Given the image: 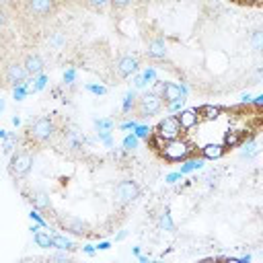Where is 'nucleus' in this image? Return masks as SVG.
I'll return each mask as SVG.
<instances>
[{
    "mask_svg": "<svg viewBox=\"0 0 263 263\" xmlns=\"http://www.w3.org/2000/svg\"><path fill=\"white\" fill-rule=\"evenodd\" d=\"M193 144L183 140V138H175V140H169L165 150L161 152V157L169 163H183L185 159H189L193 155Z\"/></svg>",
    "mask_w": 263,
    "mask_h": 263,
    "instance_id": "obj_1",
    "label": "nucleus"
},
{
    "mask_svg": "<svg viewBox=\"0 0 263 263\" xmlns=\"http://www.w3.org/2000/svg\"><path fill=\"white\" fill-rule=\"evenodd\" d=\"M56 132H58V127L52 117H39L29 125L27 134L33 142H50L56 136Z\"/></svg>",
    "mask_w": 263,
    "mask_h": 263,
    "instance_id": "obj_2",
    "label": "nucleus"
},
{
    "mask_svg": "<svg viewBox=\"0 0 263 263\" xmlns=\"http://www.w3.org/2000/svg\"><path fill=\"white\" fill-rule=\"evenodd\" d=\"M165 105V99L155 93V91H146L140 99H138V105H136V111H138V117H150V115H157Z\"/></svg>",
    "mask_w": 263,
    "mask_h": 263,
    "instance_id": "obj_3",
    "label": "nucleus"
},
{
    "mask_svg": "<svg viewBox=\"0 0 263 263\" xmlns=\"http://www.w3.org/2000/svg\"><path fill=\"white\" fill-rule=\"evenodd\" d=\"M33 169V155L27 150H21V152H15L13 159H11V165H9V173L13 175L15 179H23L29 175V171Z\"/></svg>",
    "mask_w": 263,
    "mask_h": 263,
    "instance_id": "obj_4",
    "label": "nucleus"
},
{
    "mask_svg": "<svg viewBox=\"0 0 263 263\" xmlns=\"http://www.w3.org/2000/svg\"><path fill=\"white\" fill-rule=\"evenodd\" d=\"M157 134H161L165 140H175V138H181L183 134V127L179 123V117L177 115H167L159 121V125L155 127Z\"/></svg>",
    "mask_w": 263,
    "mask_h": 263,
    "instance_id": "obj_5",
    "label": "nucleus"
},
{
    "mask_svg": "<svg viewBox=\"0 0 263 263\" xmlns=\"http://www.w3.org/2000/svg\"><path fill=\"white\" fill-rule=\"evenodd\" d=\"M29 72L25 68V64H19V62H13V64H7L5 66V86H11L15 89L17 84L29 80Z\"/></svg>",
    "mask_w": 263,
    "mask_h": 263,
    "instance_id": "obj_6",
    "label": "nucleus"
},
{
    "mask_svg": "<svg viewBox=\"0 0 263 263\" xmlns=\"http://www.w3.org/2000/svg\"><path fill=\"white\" fill-rule=\"evenodd\" d=\"M115 195H117V202L119 204H132V202H136L138 197H140V187L136 181H132V179H125V181H119L117 187H115Z\"/></svg>",
    "mask_w": 263,
    "mask_h": 263,
    "instance_id": "obj_7",
    "label": "nucleus"
},
{
    "mask_svg": "<svg viewBox=\"0 0 263 263\" xmlns=\"http://www.w3.org/2000/svg\"><path fill=\"white\" fill-rule=\"evenodd\" d=\"M113 70H115L117 78H127V76H132V74H138L140 62H138V58H134V56H121V58L115 62Z\"/></svg>",
    "mask_w": 263,
    "mask_h": 263,
    "instance_id": "obj_8",
    "label": "nucleus"
},
{
    "mask_svg": "<svg viewBox=\"0 0 263 263\" xmlns=\"http://www.w3.org/2000/svg\"><path fill=\"white\" fill-rule=\"evenodd\" d=\"M58 222H60L62 228H66V230L72 232V234H78V236H82V234L89 232V224H86L82 218H76V216H70V214L58 216Z\"/></svg>",
    "mask_w": 263,
    "mask_h": 263,
    "instance_id": "obj_9",
    "label": "nucleus"
},
{
    "mask_svg": "<svg viewBox=\"0 0 263 263\" xmlns=\"http://www.w3.org/2000/svg\"><path fill=\"white\" fill-rule=\"evenodd\" d=\"M25 9L29 15L46 17L56 9V0H25Z\"/></svg>",
    "mask_w": 263,
    "mask_h": 263,
    "instance_id": "obj_10",
    "label": "nucleus"
},
{
    "mask_svg": "<svg viewBox=\"0 0 263 263\" xmlns=\"http://www.w3.org/2000/svg\"><path fill=\"white\" fill-rule=\"evenodd\" d=\"M177 117H179V123H181V127L185 132L193 129L195 125H200V121H202L200 109H181V111L177 113Z\"/></svg>",
    "mask_w": 263,
    "mask_h": 263,
    "instance_id": "obj_11",
    "label": "nucleus"
},
{
    "mask_svg": "<svg viewBox=\"0 0 263 263\" xmlns=\"http://www.w3.org/2000/svg\"><path fill=\"white\" fill-rule=\"evenodd\" d=\"M29 202L33 204V208H37V210H41V212H54L50 195H48L46 191H41V189H33V191L29 193Z\"/></svg>",
    "mask_w": 263,
    "mask_h": 263,
    "instance_id": "obj_12",
    "label": "nucleus"
},
{
    "mask_svg": "<svg viewBox=\"0 0 263 263\" xmlns=\"http://www.w3.org/2000/svg\"><path fill=\"white\" fill-rule=\"evenodd\" d=\"M148 58L152 60H165L167 58V43L163 37H155L148 41V50H146Z\"/></svg>",
    "mask_w": 263,
    "mask_h": 263,
    "instance_id": "obj_13",
    "label": "nucleus"
},
{
    "mask_svg": "<svg viewBox=\"0 0 263 263\" xmlns=\"http://www.w3.org/2000/svg\"><path fill=\"white\" fill-rule=\"evenodd\" d=\"M202 157L206 161H218V159H222L224 157V152H226V146L222 142H210L206 146H202Z\"/></svg>",
    "mask_w": 263,
    "mask_h": 263,
    "instance_id": "obj_14",
    "label": "nucleus"
},
{
    "mask_svg": "<svg viewBox=\"0 0 263 263\" xmlns=\"http://www.w3.org/2000/svg\"><path fill=\"white\" fill-rule=\"evenodd\" d=\"M245 142V129H228L224 132V138H222V144L228 148H240V144Z\"/></svg>",
    "mask_w": 263,
    "mask_h": 263,
    "instance_id": "obj_15",
    "label": "nucleus"
},
{
    "mask_svg": "<svg viewBox=\"0 0 263 263\" xmlns=\"http://www.w3.org/2000/svg\"><path fill=\"white\" fill-rule=\"evenodd\" d=\"M64 136H66V146H68V148H72V150L82 148V144H84V136H82V132H80V129L70 127L68 132H64Z\"/></svg>",
    "mask_w": 263,
    "mask_h": 263,
    "instance_id": "obj_16",
    "label": "nucleus"
},
{
    "mask_svg": "<svg viewBox=\"0 0 263 263\" xmlns=\"http://www.w3.org/2000/svg\"><path fill=\"white\" fill-rule=\"evenodd\" d=\"M165 103H173V101H177V99H185L181 95V89H179V82H165V89H163V95Z\"/></svg>",
    "mask_w": 263,
    "mask_h": 263,
    "instance_id": "obj_17",
    "label": "nucleus"
},
{
    "mask_svg": "<svg viewBox=\"0 0 263 263\" xmlns=\"http://www.w3.org/2000/svg\"><path fill=\"white\" fill-rule=\"evenodd\" d=\"M204 165H206V159H204V157H189V159L183 161V165H181L179 171H181L183 175H191V173H195V171L204 169Z\"/></svg>",
    "mask_w": 263,
    "mask_h": 263,
    "instance_id": "obj_18",
    "label": "nucleus"
},
{
    "mask_svg": "<svg viewBox=\"0 0 263 263\" xmlns=\"http://www.w3.org/2000/svg\"><path fill=\"white\" fill-rule=\"evenodd\" d=\"M259 155V144H257V140H253V138H245V142L240 144V159H245V161H251V159H255Z\"/></svg>",
    "mask_w": 263,
    "mask_h": 263,
    "instance_id": "obj_19",
    "label": "nucleus"
},
{
    "mask_svg": "<svg viewBox=\"0 0 263 263\" xmlns=\"http://www.w3.org/2000/svg\"><path fill=\"white\" fill-rule=\"evenodd\" d=\"M23 64H25V68H27V72H29L31 76H37V74L43 72V60H41L37 54H29Z\"/></svg>",
    "mask_w": 263,
    "mask_h": 263,
    "instance_id": "obj_20",
    "label": "nucleus"
},
{
    "mask_svg": "<svg viewBox=\"0 0 263 263\" xmlns=\"http://www.w3.org/2000/svg\"><path fill=\"white\" fill-rule=\"evenodd\" d=\"M66 43H68V39H66V33H64V31H52V33L48 35V46H50V50H54V52L64 50Z\"/></svg>",
    "mask_w": 263,
    "mask_h": 263,
    "instance_id": "obj_21",
    "label": "nucleus"
},
{
    "mask_svg": "<svg viewBox=\"0 0 263 263\" xmlns=\"http://www.w3.org/2000/svg\"><path fill=\"white\" fill-rule=\"evenodd\" d=\"M136 105H138V91H136V89H129V91L123 95V99H121V111H123V113L134 111Z\"/></svg>",
    "mask_w": 263,
    "mask_h": 263,
    "instance_id": "obj_22",
    "label": "nucleus"
},
{
    "mask_svg": "<svg viewBox=\"0 0 263 263\" xmlns=\"http://www.w3.org/2000/svg\"><path fill=\"white\" fill-rule=\"evenodd\" d=\"M200 115H202V121H216L222 115V109L218 105H204L200 107Z\"/></svg>",
    "mask_w": 263,
    "mask_h": 263,
    "instance_id": "obj_23",
    "label": "nucleus"
},
{
    "mask_svg": "<svg viewBox=\"0 0 263 263\" xmlns=\"http://www.w3.org/2000/svg\"><path fill=\"white\" fill-rule=\"evenodd\" d=\"M159 226H161V230H165V232H173V230H175V222H173V216H171V210H169V208H165V210L159 214Z\"/></svg>",
    "mask_w": 263,
    "mask_h": 263,
    "instance_id": "obj_24",
    "label": "nucleus"
},
{
    "mask_svg": "<svg viewBox=\"0 0 263 263\" xmlns=\"http://www.w3.org/2000/svg\"><path fill=\"white\" fill-rule=\"evenodd\" d=\"M33 238H35V245L41 247V249L54 247V236H52V232H48V230H39L37 234H33Z\"/></svg>",
    "mask_w": 263,
    "mask_h": 263,
    "instance_id": "obj_25",
    "label": "nucleus"
},
{
    "mask_svg": "<svg viewBox=\"0 0 263 263\" xmlns=\"http://www.w3.org/2000/svg\"><path fill=\"white\" fill-rule=\"evenodd\" d=\"M31 80H25V82H21V84L15 86L13 89V99L15 101H23V99H27V95H31Z\"/></svg>",
    "mask_w": 263,
    "mask_h": 263,
    "instance_id": "obj_26",
    "label": "nucleus"
},
{
    "mask_svg": "<svg viewBox=\"0 0 263 263\" xmlns=\"http://www.w3.org/2000/svg\"><path fill=\"white\" fill-rule=\"evenodd\" d=\"M52 236H54V249H64V251H72L74 249V243L66 234L52 232Z\"/></svg>",
    "mask_w": 263,
    "mask_h": 263,
    "instance_id": "obj_27",
    "label": "nucleus"
},
{
    "mask_svg": "<svg viewBox=\"0 0 263 263\" xmlns=\"http://www.w3.org/2000/svg\"><path fill=\"white\" fill-rule=\"evenodd\" d=\"M249 43H251V48H253L257 54H263V27H257V29L251 33Z\"/></svg>",
    "mask_w": 263,
    "mask_h": 263,
    "instance_id": "obj_28",
    "label": "nucleus"
},
{
    "mask_svg": "<svg viewBox=\"0 0 263 263\" xmlns=\"http://www.w3.org/2000/svg\"><path fill=\"white\" fill-rule=\"evenodd\" d=\"M138 146H140V138L134 134V132H132V134H127V136L121 140V148L127 152V155H129V152H136Z\"/></svg>",
    "mask_w": 263,
    "mask_h": 263,
    "instance_id": "obj_29",
    "label": "nucleus"
},
{
    "mask_svg": "<svg viewBox=\"0 0 263 263\" xmlns=\"http://www.w3.org/2000/svg\"><path fill=\"white\" fill-rule=\"evenodd\" d=\"M17 142H19V138H17V134H13V132H9L7 134V138L3 140V152L9 157V155H15V148H17Z\"/></svg>",
    "mask_w": 263,
    "mask_h": 263,
    "instance_id": "obj_30",
    "label": "nucleus"
},
{
    "mask_svg": "<svg viewBox=\"0 0 263 263\" xmlns=\"http://www.w3.org/2000/svg\"><path fill=\"white\" fill-rule=\"evenodd\" d=\"M33 80H31V93H39V91H43L48 86V82H50V78H48V74H37V76H31Z\"/></svg>",
    "mask_w": 263,
    "mask_h": 263,
    "instance_id": "obj_31",
    "label": "nucleus"
},
{
    "mask_svg": "<svg viewBox=\"0 0 263 263\" xmlns=\"http://www.w3.org/2000/svg\"><path fill=\"white\" fill-rule=\"evenodd\" d=\"M97 140L105 148H113V129H97Z\"/></svg>",
    "mask_w": 263,
    "mask_h": 263,
    "instance_id": "obj_32",
    "label": "nucleus"
},
{
    "mask_svg": "<svg viewBox=\"0 0 263 263\" xmlns=\"http://www.w3.org/2000/svg\"><path fill=\"white\" fill-rule=\"evenodd\" d=\"M167 142H169V140H165L161 134H157V132H155V134H152V136L148 138V144H150V148H152V150H157V152H163V150H165V146H167Z\"/></svg>",
    "mask_w": 263,
    "mask_h": 263,
    "instance_id": "obj_33",
    "label": "nucleus"
},
{
    "mask_svg": "<svg viewBox=\"0 0 263 263\" xmlns=\"http://www.w3.org/2000/svg\"><path fill=\"white\" fill-rule=\"evenodd\" d=\"M134 134H136L140 140H148L152 134H155V127H150L148 123H138L136 129H134Z\"/></svg>",
    "mask_w": 263,
    "mask_h": 263,
    "instance_id": "obj_34",
    "label": "nucleus"
},
{
    "mask_svg": "<svg viewBox=\"0 0 263 263\" xmlns=\"http://www.w3.org/2000/svg\"><path fill=\"white\" fill-rule=\"evenodd\" d=\"M29 218H31V222H37V224H41L43 228H48V220L43 218V212H41V210L33 208V210L29 212Z\"/></svg>",
    "mask_w": 263,
    "mask_h": 263,
    "instance_id": "obj_35",
    "label": "nucleus"
},
{
    "mask_svg": "<svg viewBox=\"0 0 263 263\" xmlns=\"http://www.w3.org/2000/svg\"><path fill=\"white\" fill-rule=\"evenodd\" d=\"M181 109H185V99H177V101H173V103H167V111L171 115H177Z\"/></svg>",
    "mask_w": 263,
    "mask_h": 263,
    "instance_id": "obj_36",
    "label": "nucleus"
},
{
    "mask_svg": "<svg viewBox=\"0 0 263 263\" xmlns=\"http://www.w3.org/2000/svg\"><path fill=\"white\" fill-rule=\"evenodd\" d=\"M95 127L97 129H113L115 121L111 117H99V119H95Z\"/></svg>",
    "mask_w": 263,
    "mask_h": 263,
    "instance_id": "obj_37",
    "label": "nucleus"
},
{
    "mask_svg": "<svg viewBox=\"0 0 263 263\" xmlns=\"http://www.w3.org/2000/svg\"><path fill=\"white\" fill-rule=\"evenodd\" d=\"M76 76H78V72H76V68H72V66H70V68H66V72H64V84H74L76 82Z\"/></svg>",
    "mask_w": 263,
    "mask_h": 263,
    "instance_id": "obj_38",
    "label": "nucleus"
},
{
    "mask_svg": "<svg viewBox=\"0 0 263 263\" xmlns=\"http://www.w3.org/2000/svg\"><path fill=\"white\" fill-rule=\"evenodd\" d=\"M142 76L146 78L148 84H152L155 80H159V78H157V68H155V66H148V68H144V70H142Z\"/></svg>",
    "mask_w": 263,
    "mask_h": 263,
    "instance_id": "obj_39",
    "label": "nucleus"
},
{
    "mask_svg": "<svg viewBox=\"0 0 263 263\" xmlns=\"http://www.w3.org/2000/svg\"><path fill=\"white\" fill-rule=\"evenodd\" d=\"M86 5H89L91 9H95V11H103V9H107L109 5H111V0H86Z\"/></svg>",
    "mask_w": 263,
    "mask_h": 263,
    "instance_id": "obj_40",
    "label": "nucleus"
},
{
    "mask_svg": "<svg viewBox=\"0 0 263 263\" xmlns=\"http://www.w3.org/2000/svg\"><path fill=\"white\" fill-rule=\"evenodd\" d=\"M84 89L89 91V93H93V95H97V97H103V95L107 93V89H105L103 84H86Z\"/></svg>",
    "mask_w": 263,
    "mask_h": 263,
    "instance_id": "obj_41",
    "label": "nucleus"
},
{
    "mask_svg": "<svg viewBox=\"0 0 263 263\" xmlns=\"http://www.w3.org/2000/svg\"><path fill=\"white\" fill-rule=\"evenodd\" d=\"M183 177H185V175H183L181 171H173V173H169L167 177H165V181H167L169 185H175V183H177V181H181Z\"/></svg>",
    "mask_w": 263,
    "mask_h": 263,
    "instance_id": "obj_42",
    "label": "nucleus"
},
{
    "mask_svg": "<svg viewBox=\"0 0 263 263\" xmlns=\"http://www.w3.org/2000/svg\"><path fill=\"white\" fill-rule=\"evenodd\" d=\"M146 86H148V82H146V78L142 76V72L136 74V76H134V89H136V91H142V89H146Z\"/></svg>",
    "mask_w": 263,
    "mask_h": 263,
    "instance_id": "obj_43",
    "label": "nucleus"
},
{
    "mask_svg": "<svg viewBox=\"0 0 263 263\" xmlns=\"http://www.w3.org/2000/svg\"><path fill=\"white\" fill-rule=\"evenodd\" d=\"M138 123H140L138 119H127V121H123V123H119V129H121V132H129V129H132V132H134Z\"/></svg>",
    "mask_w": 263,
    "mask_h": 263,
    "instance_id": "obj_44",
    "label": "nucleus"
},
{
    "mask_svg": "<svg viewBox=\"0 0 263 263\" xmlns=\"http://www.w3.org/2000/svg\"><path fill=\"white\" fill-rule=\"evenodd\" d=\"M132 5H134V0H111V7L117 9V11L127 9V7H132Z\"/></svg>",
    "mask_w": 263,
    "mask_h": 263,
    "instance_id": "obj_45",
    "label": "nucleus"
},
{
    "mask_svg": "<svg viewBox=\"0 0 263 263\" xmlns=\"http://www.w3.org/2000/svg\"><path fill=\"white\" fill-rule=\"evenodd\" d=\"M52 259H54V261H70V255H68V251L58 249V253H54Z\"/></svg>",
    "mask_w": 263,
    "mask_h": 263,
    "instance_id": "obj_46",
    "label": "nucleus"
},
{
    "mask_svg": "<svg viewBox=\"0 0 263 263\" xmlns=\"http://www.w3.org/2000/svg\"><path fill=\"white\" fill-rule=\"evenodd\" d=\"M82 253L89 255V257H93V255L97 253V245H84V247H82Z\"/></svg>",
    "mask_w": 263,
    "mask_h": 263,
    "instance_id": "obj_47",
    "label": "nucleus"
},
{
    "mask_svg": "<svg viewBox=\"0 0 263 263\" xmlns=\"http://www.w3.org/2000/svg\"><path fill=\"white\" fill-rule=\"evenodd\" d=\"M257 109H261V111H263V93L261 95H257V97H253V101H251Z\"/></svg>",
    "mask_w": 263,
    "mask_h": 263,
    "instance_id": "obj_48",
    "label": "nucleus"
},
{
    "mask_svg": "<svg viewBox=\"0 0 263 263\" xmlns=\"http://www.w3.org/2000/svg\"><path fill=\"white\" fill-rule=\"evenodd\" d=\"M109 249H111V243H109V240H101L97 245V251H109Z\"/></svg>",
    "mask_w": 263,
    "mask_h": 263,
    "instance_id": "obj_49",
    "label": "nucleus"
},
{
    "mask_svg": "<svg viewBox=\"0 0 263 263\" xmlns=\"http://www.w3.org/2000/svg\"><path fill=\"white\" fill-rule=\"evenodd\" d=\"M179 89H181V95L187 99V95H189V86H187V82H179Z\"/></svg>",
    "mask_w": 263,
    "mask_h": 263,
    "instance_id": "obj_50",
    "label": "nucleus"
},
{
    "mask_svg": "<svg viewBox=\"0 0 263 263\" xmlns=\"http://www.w3.org/2000/svg\"><path fill=\"white\" fill-rule=\"evenodd\" d=\"M251 101H253V95H251V93H243V95H240V103L247 105V103H251Z\"/></svg>",
    "mask_w": 263,
    "mask_h": 263,
    "instance_id": "obj_51",
    "label": "nucleus"
},
{
    "mask_svg": "<svg viewBox=\"0 0 263 263\" xmlns=\"http://www.w3.org/2000/svg\"><path fill=\"white\" fill-rule=\"evenodd\" d=\"M125 236H127V230H119L115 234V240H117V243H121V240H125Z\"/></svg>",
    "mask_w": 263,
    "mask_h": 263,
    "instance_id": "obj_52",
    "label": "nucleus"
},
{
    "mask_svg": "<svg viewBox=\"0 0 263 263\" xmlns=\"http://www.w3.org/2000/svg\"><path fill=\"white\" fill-rule=\"evenodd\" d=\"M251 259H253V257H251V255L247 253V255H243V257H238V263H249Z\"/></svg>",
    "mask_w": 263,
    "mask_h": 263,
    "instance_id": "obj_53",
    "label": "nucleus"
},
{
    "mask_svg": "<svg viewBox=\"0 0 263 263\" xmlns=\"http://www.w3.org/2000/svg\"><path fill=\"white\" fill-rule=\"evenodd\" d=\"M132 253H134L136 257H140L142 255V247H134V249H132Z\"/></svg>",
    "mask_w": 263,
    "mask_h": 263,
    "instance_id": "obj_54",
    "label": "nucleus"
},
{
    "mask_svg": "<svg viewBox=\"0 0 263 263\" xmlns=\"http://www.w3.org/2000/svg\"><path fill=\"white\" fill-rule=\"evenodd\" d=\"M138 261H140V263H150V257H146V255H140V257H138Z\"/></svg>",
    "mask_w": 263,
    "mask_h": 263,
    "instance_id": "obj_55",
    "label": "nucleus"
},
{
    "mask_svg": "<svg viewBox=\"0 0 263 263\" xmlns=\"http://www.w3.org/2000/svg\"><path fill=\"white\" fill-rule=\"evenodd\" d=\"M13 125H17V127L21 125V117H19V115H15V117H13Z\"/></svg>",
    "mask_w": 263,
    "mask_h": 263,
    "instance_id": "obj_56",
    "label": "nucleus"
},
{
    "mask_svg": "<svg viewBox=\"0 0 263 263\" xmlns=\"http://www.w3.org/2000/svg\"><path fill=\"white\" fill-rule=\"evenodd\" d=\"M7 134H9V129H0V140H5Z\"/></svg>",
    "mask_w": 263,
    "mask_h": 263,
    "instance_id": "obj_57",
    "label": "nucleus"
},
{
    "mask_svg": "<svg viewBox=\"0 0 263 263\" xmlns=\"http://www.w3.org/2000/svg\"><path fill=\"white\" fill-rule=\"evenodd\" d=\"M7 109V103H5V99H0V111H5Z\"/></svg>",
    "mask_w": 263,
    "mask_h": 263,
    "instance_id": "obj_58",
    "label": "nucleus"
},
{
    "mask_svg": "<svg viewBox=\"0 0 263 263\" xmlns=\"http://www.w3.org/2000/svg\"><path fill=\"white\" fill-rule=\"evenodd\" d=\"M140 3H142V5H146V3H148V0H140Z\"/></svg>",
    "mask_w": 263,
    "mask_h": 263,
    "instance_id": "obj_59",
    "label": "nucleus"
}]
</instances>
